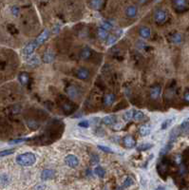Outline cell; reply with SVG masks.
I'll use <instances>...</instances> for the list:
<instances>
[{"label": "cell", "instance_id": "cell-47", "mask_svg": "<svg viewBox=\"0 0 189 190\" xmlns=\"http://www.w3.org/2000/svg\"><path fill=\"white\" fill-rule=\"evenodd\" d=\"M188 119H189V118H188Z\"/></svg>", "mask_w": 189, "mask_h": 190}, {"label": "cell", "instance_id": "cell-43", "mask_svg": "<svg viewBox=\"0 0 189 190\" xmlns=\"http://www.w3.org/2000/svg\"><path fill=\"white\" fill-rule=\"evenodd\" d=\"M184 100L189 102V92H185V93H184Z\"/></svg>", "mask_w": 189, "mask_h": 190}, {"label": "cell", "instance_id": "cell-26", "mask_svg": "<svg viewBox=\"0 0 189 190\" xmlns=\"http://www.w3.org/2000/svg\"><path fill=\"white\" fill-rule=\"evenodd\" d=\"M152 146H153L152 144H143L140 146L137 147V150L138 151H146V150H148L149 148H151Z\"/></svg>", "mask_w": 189, "mask_h": 190}, {"label": "cell", "instance_id": "cell-24", "mask_svg": "<svg viewBox=\"0 0 189 190\" xmlns=\"http://www.w3.org/2000/svg\"><path fill=\"white\" fill-rule=\"evenodd\" d=\"M180 129H181L183 133H189V121H184L180 125Z\"/></svg>", "mask_w": 189, "mask_h": 190}, {"label": "cell", "instance_id": "cell-19", "mask_svg": "<svg viewBox=\"0 0 189 190\" xmlns=\"http://www.w3.org/2000/svg\"><path fill=\"white\" fill-rule=\"evenodd\" d=\"M179 134H180V128H174L172 129V131L170 132V139H169V142L170 143H173L175 140H176V138L179 136Z\"/></svg>", "mask_w": 189, "mask_h": 190}, {"label": "cell", "instance_id": "cell-9", "mask_svg": "<svg viewBox=\"0 0 189 190\" xmlns=\"http://www.w3.org/2000/svg\"><path fill=\"white\" fill-rule=\"evenodd\" d=\"M123 143L125 146L128 148H132L135 146V144H136V141H135L131 136H125L123 139Z\"/></svg>", "mask_w": 189, "mask_h": 190}, {"label": "cell", "instance_id": "cell-39", "mask_svg": "<svg viewBox=\"0 0 189 190\" xmlns=\"http://www.w3.org/2000/svg\"><path fill=\"white\" fill-rule=\"evenodd\" d=\"M98 162H99V156L96 154H92L91 155V164L95 165V164H98Z\"/></svg>", "mask_w": 189, "mask_h": 190}, {"label": "cell", "instance_id": "cell-14", "mask_svg": "<svg viewBox=\"0 0 189 190\" xmlns=\"http://www.w3.org/2000/svg\"><path fill=\"white\" fill-rule=\"evenodd\" d=\"M54 59V54H53L51 51H48L45 52L44 56H43V61L45 63H51Z\"/></svg>", "mask_w": 189, "mask_h": 190}, {"label": "cell", "instance_id": "cell-40", "mask_svg": "<svg viewBox=\"0 0 189 190\" xmlns=\"http://www.w3.org/2000/svg\"><path fill=\"white\" fill-rule=\"evenodd\" d=\"M79 126H81V128H88V125H89V123L88 121H82V122H80V123L78 124Z\"/></svg>", "mask_w": 189, "mask_h": 190}, {"label": "cell", "instance_id": "cell-42", "mask_svg": "<svg viewBox=\"0 0 189 190\" xmlns=\"http://www.w3.org/2000/svg\"><path fill=\"white\" fill-rule=\"evenodd\" d=\"M27 140H29V139H18V140H12V141L10 142V144H19V143H23L25 141H27Z\"/></svg>", "mask_w": 189, "mask_h": 190}, {"label": "cell", "instance_id": "cell-27", "mask_svg": "<svg viewBox=\"0 0 189 190\" xmlns=\"http://www.w3.org/2000/svg\"><path fill=\"white\" fill-rule=\"evenodd\" d=\"M133 117V111L132 110H128L127 112H125V114L123 115V119L125 121V122H128L132 119Z\"/></svg>", "mask_w": 189, "mask_h": 190}, {"label": "cell", "instance_id": "cell-34", "mask_svg": "<svg viewBox=\"0 0 189 190\" xmlns=\"http://www.w3.org/2000/svg\"><path fill=\"white\" fill-rule=\"evenodd\" d=\"M172 41L174 43H176V44L181 43V41H182V36H181V34H179V33L174 34L172 36Z\"/></svg>", "mask_w": 189, "mask_h": 190}, {"label": "cell", "instance_id": "cell-38", "mask_svg": "<svg viewBox=\"0 0 189 190\" xmlns=\"http://www.w3.org/2000/svg\"><path fill=\"white\" fill-rule=\"evenodd\" d=\"M101 28H103V29L106 30H109L112 29V25H110L109 22H103Z\"/></svg>", "mask_w": 189, "mask_h": 190}, {"label": "cell", "instance_id": "cell-10", "mask_svg": "<svg viewBox=\"0 0 189 190\" xmlns=\"http://www.w3.org/2000/svg\"><path fill=\"white\" fill-rule=\"evenodd\" d=\"M139 33H140V35L143 38L147 39L150 37L151 31H150V29L147 28V27H141L140 30H139Z\"/></svg>", "mask_w": 189, "mask_h": 190}, {"label": "cell", "instance_id": "cell-20", "mask_svg": "<svg viewBox=\"0 0 189 190\" xmlns=\"http://www.w3.org/2000/svg\"><path fill=\"white\" fill-rule=\"evenodd\" d=\"M139 131H140V134L142 136H146V135L150 133V126L147 125H143Z\"/></svg>", "mask_w": 189, "mask_h": 190}, {"label": "cell", "instance_id": "cell-37", "mask_svg": "<svg viewBox=\"0 0 189 190\" xmlns=\"http://www.w3.org/2000/svg\"><path fill=\"white\" fill-rule=\"evenodd\" d=\"M174 4L177 6V8H184L185 7L186 2L184 1V0H180V1H175Z\"/></svg>", "mask_w": 189, "mask_h": 190}, {"label": "cell", "instance_id": "cell-6", "mask_svg": "<svg viewBox=\"0 0 189 190\" xmlns=\"http://www.w3.org/2000/svg\"><path fill=\"white\" fill-rule=\"evenodd\" d=\"M76 76L81 80H85L89 77V71L87 69H85V67H81V69L77 70V71H76Z\"/></svg>", "mask_w": 189, "mask_h": 190}, {"label": "cell", "instance_id": "cell-11", "mask_svg": "<svg viewBox=\"0 0 189 190\" xmlns=\"http://www.w3.org/2000/svg\"><path fill=\"white\" fill-rule=\"evenodd\" d=\"M67 95L71 98V99H75L76 97L78 96V91H77V89H76L75 87H73V86H70V87H69L67 88Z\"/></svg>", "mask_w": 189, "mask_h": 190}, {"label": "cell", "instance_id": "cell-30", "mask_svg": "<svg viewBox=\"0 0 189 190\" xmlns=\"http://www.w3.org/2000/svg\"><path fill=\"white\" fill-rule=\"evenodd\" d=\"M133 184H134V181L130 177H127V179L124 181V187H129Z\"/></svg>", "mask_w": 189, "mask_h": 190}, {"label": "cell", "instance_id": "cell-41", "mask_svg": "<svg viewBox=\"0 0 189 190\" xmlns=\"http://www.w3.org/2000/svg\"><path fill=\"white\" fill-rule=\"evenodd\" d=\"M12 15H14V16H17L18 15V13H19V9L17 8V7H12Z\"/></svg>", "mask_w": 189, "mask_h": 190}, {"label": "cell", "instance_id": "cell-23", "mask_svg": "<svg viewBox=\"0 0 189 190\" xmlns=\"http://www.w3.org/2000/svg\"><path fill=\"white\" fill-rule=\"evenodd\" d=\"M143 118V113L140 110H135L133 111V117L132 119L134 121H141Z\"/></svg>", "mask_w": 189, "mask_h": 190}, {"label": "cell", "instance_id": "cell-5", "mask_svg": "<svg viewBox=\"0 0 189 190\" xmlns=\"http://www.w3.org/2000/svg\"><path fill=\"white\" fill-rule=\"evenodd\" d=\"M161 86L159 85H156L154 87H152L150 88V97L153 100H157L159 99L161 96Z\"/></svg>", "mask_w": 189, "mask_h": 190}, {"label": "cell", "instance_id": "cell-12", "mask_svg": "<svg viewBox=\"0 0 189 190\" xmlns=\"http://www.w3.org/2000/svg\"><path fill=\"white\" fill-rule=\"evenodd\" d=\"M114 100H115V96H114V94L110 93V94L106 95L105 98H104V104H105V106H106V107L111 106L112 104H113Z\"/></svg>", "mask_w": 189, "mask_h": 190}, {"label": "cell", "instance_id": "cell-33", "mask_svg": "<svg viewBox=\"0 0 189 190\" xmlns=\"http://www.w3.org/2000/svg\"><path fill=\"white\" fill-rule=\"evenodd\" d=\"M28 63L31 66H35V65H38L39 64V58L37 56H33V58H30V59L28 61Z\"/></svg>", "mask_w": 189, "mask_h": 190}, {"label": "cell", "instance_id": "cell-7", "mask_svg": "<svg viewBox=\"0 0 189 190\" xmlns=\"http://www.w3.org/2000/svg\"><path fill=\"white\" fill-rule=\"evenodd\" d=\"M54 175H55V171L53 169H45L41 173V179L43 181H48L52 179L54 177Z\"/></svg>", "mask_w": 189, "mask_h": 190}, {"label": "cell", "instance_id": "cell-18", "mask_svg": "<svg viewBox=\"0 0 189 190\" xmlns=\"http://www.w3.org/2000/svg\"><path fill=\"white\" fill-rule=\"evenodd\" d=\"M91 51L88 48L83 49L82 51H81V53H80L81 58H83V59H85V60L88 59V58L91 57Z\"/></svg>", "mask_w": 189, "mask_h": 190}, {"label": "cell", "instance_id": "cell-4", "mask_svg": "<svg viewBox=\"0 0 189 190\" xmlns=\"http://www.w3.org/2000/svg\"><path fill=\"white\" fill-rule=\"evenodd\" d=\"M166 17H167V15L163 10H157L154 13V19L157 23H164L166 20Z\"/></svg>", "mask_w": 189, "mask_h": 190}, {"label": "cell", "instance_id": "cell-2", "mask_svg": "<svg viewBox=\"0 0 189 190\" xmlns=\"http://www.w3.org/2000/svg\"><path fill=\"white\" fill-rule=\"evenodd\" d=\"M38 47V45L36 44V42H30L29 43L27 46L23 49V55L26 58H29L31 54L33 53V51H35V49Z\"/></svg>", "mask_w": 189, "mask_h": 190}, {"label": "cell", "instance_id": "cell-17", "mask_svg": "<svg viewBox=\"0 0 189 190\" xmlns=\"http://www.w3.org/2000/svg\"><path fill=\"white\" fill-rule=\"evenodd\" d=\"M10 183V178L7 174L0 175V186H7Z\"/></svg>", "mask_w": 189, "mask_h": 190}, {"label": "cell", "instance_id": "cell-28", "mask_svg": "<svg viewBox=\"0 0 189 190\" xmlns=\"http://www.w3.org/2000/svg\"><path fill=\"white\" fill-rule=\"evenodd\" d=\"M62 108H63V110H64L66 113H70V112H71V111L73 110L72 105H71V104H69V103L64 104V105H63V107H62Z\"/></svg>", "mask_w": 189, "mask_h": 190}, {"label": "cell", "instance_id": "cell-35", "mask_svg": "<svg viewBox=\"0 0 189 190\" xmlns=\"http://www.w3.org/2000/svg\"><path fill=\"white\" fill-rule=\"evenodd\" d=\"M103 4V2L102 1H92V2H91V6L93 8V9H100L101 8V5Z\"/></svg>", "mask_w": 189, "mask_h": 190}, {"label": "cell", "instance_id": "cell-45", "mask_svg": "<svg viewBox=\"0 0 189 190\" xmlns=\"http://www.w3.org/2000/svg\"><path fill=\"white\" fill-rule=\"evenodd\" d=\"M103 190H109V189H107L106 187H105V188H104V189H103Z\"/></svg>", "mask_w": 189, "mask_h": 190}, {"label": "cell", "instance_id": "cell-25", "mask_svg": "<svg viewBox=\"0 0 189 190\" xmlns=\"http://www.w3.org/2000/svg\"><path fill=\"white\" fill-rule=\"evenodd\" d=\"M172 144H173V143H170V142H169V143H168L167 144H166V146H165L164 147L161 148V152H160V155H161V156L165 155L166 153H167V152L170 150V149L172 148V146H173Z\"/></svg>", "mask_w": 189, "mask_h": 190}, {"label": "cell", "instance_id": "cell-32", "mask_svg": "<svg viewBox=\"0 0 189 190\" xmlns=\"http://www.w3.org/2000/svg\"><path fill=\"white\" fill-rule=\"evenodd\" d=\"M116 40H117V38H116L115 35H110L106 39V45H109V46H110V45H113L116 42Z\"/></svg>", "mask_w": 189, "mask_h": 190}, {"label": "cell", "instance_id": "cell-31", "mask_svg": "<svg viewBox=\"0 0 189 190\" xmlns=\"http://www.w3.org/2000/svg\"><path fill=\"white\" fill-rule=\"evenodd\" d=\"M172 121H173V119H167V120H165L163 124H161V129H163V130H164V129H166L167 128H169L170 126V125L172 124Z\"/></svg>", "mask_w": 189, "mask_h": 190}, {"label": "cell", "instance_id": "cell-1", "mask_svg": "<svg viewBox=\"0 0 189 190\" xmlns=\"http://www.w3.org/2000/svg\"><path fill=\"white\" fill-rule=\"evenodd\" d=\"M16 162L17 165L21 166H30L35 164L36 162V156L31 152L23 153V154H19L16 157Z\"/></svg>", "mask_w": 189, "mask_h": 190}, {"label": "cell", "instance_id": "cell-3", "mask_svg": "<svg viewBox=\"0 0 189 190\" xmlns=\"http://www.w3.org/2000/svg\"><path fill=\"white\" fill-rule=\"evenodd\" d=\"M65 162H66V165L67 166H70V167H76L78 165H79V159L77 157H76L75 155H67L66 156L65 158Z\"/></svg>", "mask_w": 189, "mask_h": 190}, {"label": "cell", "instance_id": "cell-16", "mask_svg": "<svg viewBox=\"0 0 189 190\" xmlns=\"http://www.w3.org/2000/svg\"><path fill=\"white\" fill-rule=\"evenodd\" d=\"M125 13H127V16L129 18H133L136 16V13H137V9L136 7L134 6H129L127 11H125Z\"/></svg>", "mask_w": 189, "mask_h": 190}, {"label": "cell", "instance_id": "cell-46", "mask_svg": "<svg viewBox=\"0 0 189 190\" xmlns=\"http://www.w3.org/2000/svg\"><path fill=\"white\" fill-rule=\"evenodd\" d=\"M117 190H121V187H119V188H117Z\"/></svg>", "mask_w": 189, "mask_h": 190}, {"label": "cell", "instance_id": "cell-15", "mask_svg": "<svg viewBox=\"0 0 189 190\" xmlns=\"http://www.w3.org/2000/svg\"><path fill=\"white\" fill-rule=\"evenodd\" d=\"M103 122H104V124L105 125H114L116 124V122H117V119H116V117L115 116H106L104 119H103Z\"/></svg>", "mask_w": 189, "mask_h": 190}, {"label": "cell", "instance_id": "cell-36", "mask_svg": "<svg viewBox=\"0 0 189 190\" xmlns=\"http://www.w3.org/2000/svg\"><path fill=\"white\" fill-rule=\"evenodd\" d=\"M98 148L100 149V150L104 151V152H106V153H113V150H112L111 148L107 147V146H98Z\"/></svg>", "mask_w": 189, "mask_h": 190}, {"label": "cell", "instance_id": "cell-22", "mask_svg": "<svg viewBox=\"0 0 189 190\" xmlns=\"http://www.w3.org/2000/svg\"><path fill=\"white\" fill-rule=\"evenodd\" d=\"M19 81L22 85H26L29 81V75L26 72H22L19 74Z\"/></svg>", "mask_w": 189, "mask_h": 190}, {"label": "cell", "instance_id": "cell-13", "mask_svg": "<svg viewBox=\"0 0 189 190\" xmlns=\"http://www.w3.org/2000/svg\"><path fill=\"white\" fill-rule=\"evenodd\" d=\"M97 34H98V37L100 38L101 40H106L109 37V33H107V30H104L101 27H99L98 30H97Z\"/></svg>", "mask_w": 189, "mask_h": 190}, {"label": "cell", "instance_id": "cell-21", "mask_svg": "<svg viewBox=\"0 0 189 190\" xmlns=\"http://www.w3.org/2000/svg\"><path fill=\"white\" fill-rule=\"evenodd\" d=\"M94 172H95V174L98 176L99 178H104L105 175H106L105 169L103 168L102 166H100V165H98V166L95 167V169H94Z\"/></svg>", "mask_w": 189, "mask_h": 190}, {"label": "cell", "instance_id": "cell-44", "mask_svg": "<svg viewBox=\"0 0 189 190\" xmlns=\"http://www.w3.org/2000/svg\"><path fill=\"white\" fill-rule=\"evenodd\" d=\"M157 190H165V189H164V187H161V186H160V187L157 188Z\"/></svg>", "mask_w": 189, "mask_h": 190}, {"label": "cell", "instance_id": "cell-8", "mask_svg": "<svg viewBox=\"0 0 189 190\" xmlns=\"http://www.w3.org/2000/svg\"><path fill=\"white\" fill-rule=\"evenodd\" d=\"M49 35V30H43L42 33L38 35V37L36 38V40H35V42H36V44H37V45H41V44H43L45 41H47V40H48Z\"/></svg>", "mask_w": 189, "mask_h": 190}, {"label": "cell", "instance_id": "cell-29", "mask_svg": "<svg viewBox=\"0 0 189 190\" xmlns=\"http://www.w3.org/2000/svg\"><path fill=\"white\" fill-rule=\"evenodd\" d=\"M14 153V149H5V150L0 151V157H5Z\"/></svg>", "mask_w": 189, "mask_h": 190}]
</instances>
